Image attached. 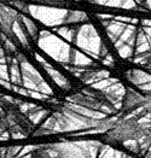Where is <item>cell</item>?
I'll use <instances>...</instances> for the list:
<instances>
[{
    "instance_id": "ba28073f",
    "label": "cell",
    "mask_w": 151,
    "mask_h": 158,
    "mask_svg": "<svg viewBox=\"0 0 151 158\" xmlns=\"http://www.w3.org/2000/svg\"><path fill=\"white\" fill-rule=\"evenodd\" d=\"M146 158H151V155H149V156H148Z\"/></svg>"
},
{
    "instance_id": "52a82bcc",
    "label": "cell",
    "mask_w": 151,
    "mask_h": 158,
    "mask_svg": "<svg viewBox=\"0 0 151 158\" xmlns=\"http://www.w3.org/2000/svg\"><path fill=\"white\" fill-rule=\"evenodd\" d=\"M1 50H2V46H1V44H0V51H1Z\"/></svg>"
},
{
    "instance_id": "6da1fadb",
    "label": "cell",
    "mask_w": 151,
    "mask_h": 158,
    "mask_svg": "<svg viewBox=\"0 0 151 158\" xmlns=\"http://www.w3.org/2000/svg\"><path fill=\"white\" fill-rule=\"evenodd\" d=\"M70 100L76 105H81L88 109H97V110H109L112 111L114 106L112 103L105 97V94L99 91L86 89L83 93L74 94Z\"/></svg>"
},
{
    "instance_id": "277c9868",
    "label": "cell",
    "mask_w": 151,
    "mask_h": 158,
    "mask_svg": "<svg viewBox=\"0 0 151 158\" xmlns=\"http://www.w3.org/2000/svg\"><path fill=\"white\" fill-rule=\"evenodd\" d=\"M18 19H19V22L23 24V27H24V29H26L28 35H29L30 38L35 39V38H36V34H38V28L34 24V22H31L29 18L24 17V16H21V15H18Z\"/></svg>"
},
{
    "instance_id": "5b68a950",
    "label": "cell",
    "mask_w": 151,
    "mask_h": 158,
    "mask_svg": "<svg viewBox=\"0 0 151 158\" xmlns=\"http://www.w3.org/2000/svg\"><path fill=\"white\" fill-rule=\"evenodd\" d=\"M30 158H52V156L46 147H39L33 151Z\"/></svg>"
},
{
    "instance_id": "3957f363",
    "label": "cell",
    "mask_w": 151,
    "mask_h": 158,
    "mask_svg": "<svg viewBox=\"0 0 151 158\" xmlns=\"http://www.w3.org/2000/svg\"><path fill=\"white\" fill-rule=\"evenodd\" d=\"M11 30H12V34H14L15 39L17 40L23 47H29V41H28V34L27 31H26V29H24V27L23 24L19 22V19H18V16H17V18L14 21V23H12V26H11Z\"/></svg>"
},
{
    "instance_id": "8992f818",
    "label": "cell",
    "mask_w": 151,
    "mask_h": 158,
    "mask_svg": "<svg viewBox=\"0 0 151 158\" xmlns=\"http://www.w3.org/2000/svg\"><path fill=\"white\" fill-rule=\"evenodd\" d=\"M7 65L6 64H0V77L1 79H7Z\"/></svg>"
},
{
    "instance_id": "7a4b0ae2",
    "label": "cell",
    "mask_w": 151,
    "mask_h": 158,
    "mask_svg": "<svg viewBox=\"0 0 151 158\" xmlns=\"http://www.w3.org/2000/svg\"><path fill=\"white\" fill-rule=\"evenodd\" d=\"M144 102H145V95H141L131 88H127L124 97V102H122L121 117H128L133 111L140 109Z\"/></svg>"
}]
</instances>
